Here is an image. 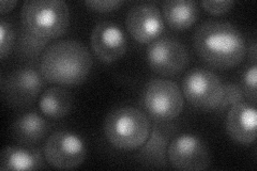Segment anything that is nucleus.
Instances as JSON below:
<instances>
[{
  "instance_id": "nucleus-8",
  "label": "nucleus",
  "mask_w": 257,
  "mask_h": 171,
  "mask_svg": "<svg viewBox=\"0 0 257 171\" xmlns=\"http://www.w3.org/2000/svg\"><path fill=\"white\" fill-rule=\"evenodd\" d=\"M41 72L32 68L14 70L2 78V94L12 107H26L34 103L44 87Z\"/></svg>"
},
{
  "instance_id": "nucleus-24",
  "label": "nucleus",
  "mask_w": 257,
  "mask_h": 171,
  "mask_svg": "<svg viewBox=\"0 0 257 171\" xmlns=\"http://www.w3.org/2000/svg\"><path fill=\"white\" fill-rule=\"evenodd\" d=\"M123 4L121 0H87L85 5L99 12H110Z\"/></svg>"
},
{
  "instance_id": "nucleus-23",
  "label": "nucleus",
  "mask_w": 257,
  "mask_h": 171,
  "mask_svg": "<svg viewBox=\"0 0 257 171\" xmlns=\"http://www.w3.org/2000/svg\"><path fill=\"white\" fill-rule=\"evenodd\" d=\"M200 5L211 14L220 15L228 12L234 7L235 2L234 0H204Z\"/></svg>"
},
{
  "instance_id": "nucleus-19",
  "label": "nucleus",
  "mask_w": 257,
  "mask_h": 171,
  "mask_svg": "<svg viewBox=\"0 0 257 171\" xmlns=\"http://www.w3.org/2000/svg\"><path fill=\"white\" fill-rule=\"evenodd\" d=\"M48 41L30 34L23 27L19 38L18 52L26 58H36L40 54H43L48 46Z\"/></svg>"
},
{
  "instance_id": "nucleus-5",
  "label": "nucleus",
  "mask_w": 257,
  "mask_h": 171,
  "mask_svg": "<svg viewBox=\"0 0 257 171\" xmlns=\"http://www.w3.org/2000/svg\"><path fill=\"white\" fill-rule=\"evenodd\" d=\"M141 104L148 115L158 122L176 119L183 109V94L171 79L155 78L145 85Z\"/></svg>"
},
{
  "instance_id": "nucleus-6",
  "label": "nucleus",
  "mask_w": 257,
  "mask_h": 171,
  "mask_svg": "<svg viewBox=\"0 0 257 171\" xmlns=\"http://www.w3.org/2000/svg\"><path fill=\"white\" fill-rule=\"evenodd\" d=\"M182 94L194 107L213 110L219 107L223 95V84L219 76L205 69L190 71L182 83Z\"/></svg>"
},
{
  "instance_id": "nucleus-9",
  "label": "nucleus",
  "mask_w": 257,
  "mask_h": 171,
  "mask_svg": "<svg viewBox=\"0 0 257 171\" xmlns=\"http://www.w3.org/2000/svg\"><path fill=\"white\" fill-rule=\"evenodd\" d=\"M167 158L171 165L184 171L206 170L211 164L210 151L202 138L182 134L174 138L167 149Z\"/></svg>"
},
{
  "instance_id": "nucleus-17",
  "label": "nucleus",
  "mask_w": 257,
  "mask_h": 171,
  "mask_svg": "<svg viewBox=\"0 0 257 171\" xmlns=\"http://www.w3.org/2000/svg\"><path fill=\"white\" fill-rule=\"evenodd\" d=\"M162 9L166 23L176 30L190 28L199 18L198 5L192 0H167Z\"/></svg>"
},
{
  "instance_id": "nucleus-13",
  "label": "nucleus",
  "mask_w": 257,
  "mask_h": 171,
  "mask_svg": "<svg viewBox=\"0 0 257 171\" xmlns=\"http://www.w3.org/2000/svg\"><path fill=\"white\" fill-rule=\"evenodd\" d=\"M257 111L245 102L230 107L226 117V131L232 140L248 145L256 140Z\"/></svg>"
},
{
  "instance_id": "nucleus-7",
  "label": "nucleus",
  "mask_w": 257,
  "mask_h": 171,
  "mask_svg": "<svg viewBox=\"0 0 257 171\" xmlns=\"http://www.w3.org/2000/svg\"><path fill=\"white\" fill-rule=\"evenodd\" d=\"M43 153L47 164L58 169L69 170L83 164L87 157V148L78 135L58 131L47 138Z\"/></svg>"
},
{
  "instance_id": "nucleus-2",
  "label": "nucleus",
  "mask_w": 257,
  "mask_h": 171,
  "mask_svg": "<svg viewBox=\"0 0 257 171\" xmlns=\"http://www.w3.org/2000/svg\"><path fill=\"white\" fill-rule=\"evenodd\" d=\"M92 64V56L82 42L60 40L48 45L41 55L40 72L50 83L76 86L89 76Z\"/></svg>"
},
{
  "instance_id": "nucleus-22",
  "label": "nucleus",
  "mask_w": 257,
  "mask_h": 171,
  "mask_svg": "<svg viewBox=\"0 0 257 171\" xmlns=\"http://www.w3.org/2000/svg\"><path fill=\"white\" fill-rule=\"evenodd\" d=\"M257 66L253 64L251 68H248L245 72L243 77V87L242 90L244 92L245 99L251 101L253 105L256 104L257 96Z\"/></svg>"
},
{
  "instance_id": "nucleus-15",
  "label": "nucleus",
  "mask_w": 257,
  "mask_h": 171,
  "mask_svg": "<svg viewBox=\"0 0 257 171\" xmlns=\"http://www.w3.org/2000/svg\"><path fill=\"white\" fill-rule=\"evenodd\" d=\"M48 128L47 121L39 113L26 112L15 119L11 126V135L18 143L31 146L43 140Z\"/></svg>"
},
{
  "instance_id": "nucleus-11",
  "label": "nucleus",
  "mask_w": 257,
  "mask_h": 171,
  "mask_svg": "<svg viewBox=\"0 0 257 171\" xmlns=\"http://www.w3.org/2000/svg\"><path fill=\"white\" fill-rule=\"evenodd\" d=\"M130 35L140 43H149L164 30L163 16L154 3H141L128 10L125 19Z\"/></svg>"
},
{
  "instance_id": "nucleus-21",
  "label": "nucleus",
  "mask_w": 257,
  "mask_h": 171,
  "mask_svg": "<svg viewBox=\"0 0 257 171\" xmlns=\"http://www.w3.org/2000/svg\"><path fill=\"white\" fill-rule=\"evenodd\" d=\"M15 32L9 22L6 20L0 21V57L5 59L10 54L14 45Z\"/></svg>"
},
{
  "instance_id": "nucleus-16",
  "label": "nucleus",
  "mask_w": 257,
  "mask_h": 171,
  "mask_svg": "<svg viewBox=\"0 0 257 171\" xmlns=\"http://www.w3.org/2000/svg\"><path fill=\"white\" fill-rule=\"evenodd\" d=\"M44 153L39 149H25L21 146H7L0 156V169L34 170L45 168Z\"/></svg>"
},
{
  "instance_id": "nucleus-4",
  "label": "nucleus",
  "mask_w": 257,
  "mask_h": 171,
  "mask_svg": "<svg viewBox=\"0 0 257 171\" xmlns=\"http://www.w3.org/2000/svg\"><path fill=\"white\" fill-rule=\"evenodd\" d=\"M151 129L145 113L131 106L111 110L104 122V133L108 142L119 150L139 149L147 140Z\"/></svg>"
},
{
  "instance_id": "nucleus-20",
  "label": "nucleus",
  "mask_w": 257,
  "mask_h": 171,
  "mask_svg": "<svg viewBox=\"0 0 257 171\" xmlns=\"http://www.w3.org/2000/svg\"><path fill=\"white\" fill-rule=\"evenodd\" d=\"M242 102H245V95L242 90V87H240L238 84H225L223 85L222 100L219 107L216 109L224 110Z\"/></svg>"
},
{
  "instance_id": "nucleus-14",
  "label": "nucleus",
  "mask_w": 257,
  "mask_h": 171,
  "mask_svg": "<svg viewBox=\"0 0 257 171\" xmlns=\"http://www.w3.org/2000/svg\"><path fill=\"white\" fill-rule=\"evenodd\" d=\"M172 125L156 124L150 129L147 140L141 146L139 160L151 168H162L167 165V149L174 135Z\"/></svg>"
},
{
  "instance_id": "nucleus-26",
  "label": "nucleus",
  "mask_w": 257,
  "mask_h": 171,
  "mask_svg": "<svg viewBox=\"0 0 257 171\" xmlns=\"http://www.w3.org/2000/svg\"><path fill=\"white\" fill-rule=\"evenodd\" d=\"M248 52H250V54H251L252 60L254 62H256V43H255V41L252 43V45L248 47Z\"/></svg>"
},
{
  "instance_id": "nucleus-25",
  "label": "nucleus",
  "mask_w": 257,
  "mask_h": 171,
  "mask_svg": "<svg viewBox=\"0 0 257 171\" xmlns=\"http://www.w3.org/2000/svg\"><path fill=\"white\" fill-rule=\"evenodd\" d=\"M16 5H18L16 0H2L0 2V13L5 14L7 12H10Z\"/></svg>"
},
{
  "instance_id": "nucleus-1",
  "label": "nucleus",
  "mask_w": 257,
  "mask_h": 171,
  "mask_svg": "<svg viewBox=\"0 0 257 171\" xmlns=\"http://www.w3.org/2000/svg\"><path fill=\"white\" fill-rule=\"evenodd\" d=\"M193 45L200 59L221 70L238 66L246 55L243 35L226 21L210 20L200 24L193 37Z\"/></svg>"
},
{
  "instance_id": "nucleus-3",
  "label": "nucleus",
  "mask_w": 257,
  "mask_h": 171,
  "mask_svg": "<svg viewBox=\"0 0 257 171\" xmlns=\"http://www.w3.org/2000/svg\"><path fill=\"white\" fill-rule=\"evenodd\" d=\"M23 27L44 40L57 39L70 25V9L62 0H27L21 9Z\"/></svg>"
},
{
  "instance_id": "nucleus-18",
  "label": "nucleus",
  "mask_w": 257,
  "mask_h": 171,
  "mask_svg": "<svg viewBox=\"0 0 257 171\" xmlns=\"http://www.w3.org/2000/svg\"><path fill=\"white\" fill-rule=\"evenodd\" d=\"M39 106L45 116L53 119H60L70 113L73 106V97L67 89L60 86H54L46 89L41 94Z\"/></svg>"
},
{
  "instance_id": "nucleus-10",
  "label": "nucleus",
  "mask_w": 257,
  "mask_h": 171,
  "mask_svg": "<svg viewBox=\"0 0 257 171\" xmlns=\"http://www.w3.org/2000/svg\"><path fill=\"white\" fill-rule=\"evenodd\" d=\"M147 60L150 68L163 76H173L181 73L189 63L186 46L179 40L171 37L156 39L149 44Z\"/></svg>"
},
{
  "instance_id": "nucleus-12",
  "label": "nucleus",
  "mask_w": 257,
  "mask_h": 171,
  "mask_svg": "<svg viewBox=\"0 0 257 171\" xmlns=\"http://www.w3.org/2000/svg\"><path fill=\"white\" fill-rule=\"evenodd\" d=\"M91 47L99 59L106 63L115 62L125 54L126 38L117 24L110 21L99 22L92 29Z\"/></svg>"
}]
</instances>
